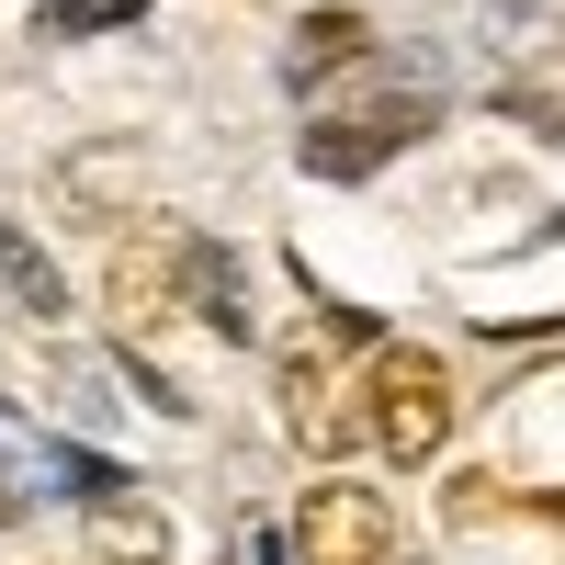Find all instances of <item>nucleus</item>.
I'll use <instances>...</instances> for the list:
<instances>
[{
    "label": "nucleus",
    "mask_w": 565,
    "mask_h": 565,
    "mask_svg": "<svg viewBox=\"0 0 565 565\" xmlns=\"http://www.w3.org/2000/svg\"><path fill=\"white\" fill-rule=\"evenodd\" d=\"M68 193H90V204H125V193H136V159H114V148H103V159H68Z\"/></svg>",
    "instance_id": "13"
},
{
    "label": "nucleus",
    "mask_w": 565,
    "mask_h": 565,
    "mask_svg": "<svg viewBox=\"0 0 565 565\" xmlns=\"http://www.w3.org/2000/svg\"><path fill=\"white\" fill-rule=\"evenodd\" d=\"M463 430V385H452V362L441 351H418V340H373L362 351V441L385 452V463H441Z\"/></svg>",
    "instance_id": "1"
},
{
    "label": "nucleus",
    "mask_w": 565,
    "mask_h": 565,
    "mask_svg": "<svg viewBox=\"0 0 565 565\" xmlns=\"http://www.w3.org/2000/svg\"><path fill=\"white\" fill-rule=\"evenodd\" d=\"M114 317H125V328H170V317H181L170 238H159V249H148V238H125V249H114Z\"/></svg>",
    "instance_id": "8"
},
{
    "label": "nucleus",
    "mask_w": 565,
    "mask_h": 565,
    "mask_svg": "<svg viewBox=\"0 0 565 565\" xmlns=\"http://www.w3.org/2000/svg\"><path fill=\"white\" fill-rule=\"evenodd\" d=\"M170 282H181V317L204 328V340H249L260 306H249V260L226 238H170Z\"/></svg>",
    "instance_id": "5"
},
{
    "label": "nucleus",
    "mask_w": 565,
    "mask_h": 565,
    "mask_svg": "<svg viewBox=\"0 0 565 565\" xmlns=\"http://www.w3.org/2000/svg\"><path fill=\"white\" fill-rule=\"evenodd\" d=\"M498 103H509V114H532L543 136H565V57H554L543 79H498Z\"/></svg>",
    "instance_id": "12"
},
{
    "label": "nucleus",
    "mask_w": 565,
    "mask_h": 565,
    "mask_svg": "<svg viewBox=\"0 0 565 565\" xmlns=\"http://www.w3.org/2000/svg\"><path fill=\"white\" fill-rule=\"evenodd\" d=\"M45 476H57V452H45L23 418L0 407V532H23L34 509H45Z\"/></svg>",
    "instance_id": "9"
},
{
    "label": "nucleus",
    "mask_w": 565,
    "mask_h": 565,
    "mask_svg": "<svg viewBox=\"0 0 565 565\" xmlns=\"http://www.w3.org/2000/svg\"><path fill=\"white\" fill-rule=\"evenodd\" d=\"M79 554H90V565H170V509H159L148 487L90 498V509H79Z\"/></svg>",
    "instance_id": "6"
},
{
    "label": "nucleus",
    "mask_w": 565,
    "mask_h": 565,
    "mask_svg": "<svg viewBox=\"0 0 565 565\" xmlns=\"http://www.w3.org/2000/svg\"><path fill=\"white\" fill-rule=\"evenodd\" d=\"M45 452H57V487H68L79 509H90V498H114V487H125V463H114V452H90V441H45Z\"/></svg>",
    "instance_id": "11"
},
{
    "label": "nucleus",
    "mask_w": 565,
    "mask_h": 565,
    "mask_svg": "<svg viewBox=\"0 0 565 565\" xmlns=\"http://www.w3.org/2000/svg\"><path fill=\"white\" fill-rule=\"evenodd\" d=\"M328 68H373V23L351 12V0L306 12V23H295V45H282V79H295V90H317Z\"/></svg>",
    "instance_id": "7"
},
{
    "label": "nucleus",
    "mask_w": 565,
    "mask_h": 565,
    "mask_svg": "<svg viewBox=\"0 0 565 565\" xmlns=\"http://www.w3.org/2000/svg\"><path fill=\"white\" fill-rule=\"evenodd\" d=\"M430 125H441L430 90H373V103H328V114L306 125V148H295V159H306L317 181H373L396 148H418Z\"/></svg>",
    "instance_id": "2"
},
{
    "label": "nucleus",
    "mask_w": 565,
    "mask_h": 565,
    "mask_svg": "<svg viewBox=\"0 0 565 565\" xmlns=\"http://www.w3.org/2000/svg\"><path fill=\"white\" fill-rule=\"evenodd\" d=\"M328 351H340L328 328H306V340L282 351V430H295L317 463H340L362 441V373H340Z\"/></svg>",
    "instance_id": "4"
},
{
    "label": "nucleus",
    "mask_w": 565,
    "mask_h": 565,
    "mask_svg": "<svg viewBox=\"0 0 565 565\" xmlns=\"http://www.w3.org/2000/svg\"><path fill=\"white\" fill-rule=\"evenodd\" d=\"M295 565H396V509L385 487H351V476H317L295 498V532H282Z\"/></svg>",
    "instance_id": "3"
},
{
    "label": "nucleus",
    "mask_w": 565,
    "mask_h": 565,
    "mask_svg": "<svg viewBox=\"0 0 565 565\" xmlns=\"http://www.w3.org/2000/svg\"><path fill=\"white\" fill-rule=\"evenodd\" d=\"M0 295H12L23 317H68V282H57V260H45V249L23 238V226H12V215H0Z\"/></svg>",
    "instance_id": "10"
}]
</instances>
